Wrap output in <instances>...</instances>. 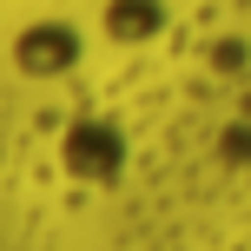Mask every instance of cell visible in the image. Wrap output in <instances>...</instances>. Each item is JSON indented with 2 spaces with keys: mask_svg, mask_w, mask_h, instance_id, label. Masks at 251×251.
Returning <instances> with one entry per match:
<instances>
[{
  "mask_svg": "<svg viewBox=\"0 0 251 251\" xmlns=\"http://www.w3.org/2000/svg\"><path fill=\"white\" fill-rule=\"evenodd\" d=\"M79 53H86V40H79V26L60 20V13H40V20H26L20 33H13V66H20L26 79H66L79 66Z\"/></svg>",
  "mask_w": 251,
  "mask_h": 251,
  "instance_id": "obj_1",
  "label": "cell"
},
{
  "mask_svg": "<svg viewBox=\"0 0 251 251\" xmlns=\"http://www.w3.org/2000/svg\"><path fill=\"white\" fill-rule=\"evenodd\" d=\"M60 165L66 178H79V185H113L126 172V139L113 119H73L60 132Z\"/></svg>",
  "mask_w": 251,
  "mask_h": 251,
  "instance_id": "obj_2",
  "label": "cell"
},
{
  "mask_svg": "<svg viewBox=\"0 0 251 251\" xmlns=\"http://www.w3.org/2000/svg\"><path fill=\"white\" fill-rule=\"evenodd\" d=\"M106 33L119 47H139V40L159 33V0H106Z\"/></svg>",
  "mask_w": 251,
  "mask_h": 251,
  "instance_id": "obj_3",
  "label": "cell"
}]
</instances>
